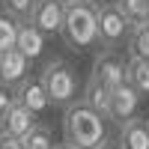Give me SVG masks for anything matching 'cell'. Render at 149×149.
<instances>
[{
    "instance_id": "obj_25",
    "label": "cell",
    "mask_w": 149,
    "mask_h": 149,
    "mask_svg": "<svg viewBox=\"0 0 149 149\" xmlns=\"http://www.w3.org/2000/svg\"><path fill=\"white\" fill-rule=\"evenodd\" d=\"M146 128H149V116H146Z\"/></svg>"
},
{
    "instance_id": "obj_24",
    "label": "cell",
    "mask_w": 149,
    "mask_h": 149,
    "mask_svg": "<svg viewBox=\"0 0 149 149\" xmlns=\"http://www.w3.org/2000/svg\"><path fill=\"white\" fill-rule=\"evenodd\" d=\"M57 3H63V6H69V3H78V0H57Z\"/></svg>"
},
{
    "instance_id": "obj_15",
    "label": "cell",
    "mask_w": 149,
    "mask_h": 149,
    "mask_svg": "<svg viewBox=\"0 0 149 149\" xmlns=\"http://www.w3.org/2000/svg\"><path fill=\"white\" fill-rule=\"evenodd\" d=\"M113 6L122 12V18H125L131 27L149 21V0H113Z\"/></svg>"
},
{
    "instance_id": "obj_20",
    "label": "cell",
    "mask_w": 149,
    "mask_h": 149,
    "mask_svg": "<svg viewBox=\"0 0 149 149\" xmlns=\"http://www.w3.org/2000/svg\"><path fill=\"white\" fill-rule=\"evenodd\" d=\"M0 149H24V146H21V140H15V137H6V134H0Z\"/></svg>"
},
{
    "instance_id": "obj_9",
    "label": "cell",
    "mask_w": 149,
    "mask_h": 149,
    "mask_svg": "<svg viewBox=\"0 0 149 149\" xmlns=\"http://www.w3.org/2000/svg\"><path fill=\"white\" fill-rule=\"evenodd\" d=\"M24 78H30V60L21 51H3L0 54V86H18Z\"/></svg>"
},
{
    "instance_id": "obj_22",
    "label": "cell",
    "mask_w": 149,
    "mask_h": 149,
    "mask_svg": "<svg viewBox=\"0 0 149 149\" xmlns=\"http://www.w3.org/2000/svg\"><path fill=\"white\" fill-rule=\"evenodd\" d=\"M78 3H86V6H98V3H104V0H78Z\"/></svg>"
},
{
    "instance_id": "obj_4",
    "label": "cell",
    "mask_w": 149,
    "mask_h": 149,
    "mask_svg": "<svg viewBox=\"0 0 149 149\" xmlns=\"http://www.w3.org/2000/svg\"><path fill=\"white\" fill-rule=\"evenodd\" d=\"M95 30H98V45L102 48H119V45H125L131 24L122 18V12L113 3H98L95 6Z\"/></svg>"
},
{
    "instance_id": "obj_16",
    "label": "cell",
    "mask_w": 149,
    "mask_h": 149,
    "mask_svg": "<svg viewBox=\"0 0 149 149\" xmlns=\"http://www.w3.org/2000/svg\"><path fill=\"white\" fill-rule=\"evenodd\" d=\"M107 90L104 86H98V84H93V81H86V86H84V93H81V102L84 104H90L95 113H102L104 119H107Z\"/></svg>"
},
{
    "instance_id": "obj_13",
    "label": "cell",
    "mask_w": 149,
    "mask_h": 149,
    "mask_svg": "<svg viewBox=\"0 0 149 149\" xmlns=\"http://www.w3.org/2000/svg\"><path fill=\"white\" fill-rule=\"evenodd\" d=\"M125 81H128L140 95H149V60L128 57V63H125Z\"/></svg>"
},
{
    "instance_id": "obj_19",
    "label": "cell",
    "mask_w": 149,
    "mask_h": 149,
    "mask_svg": "<svg viewBox=\"0 0 149 149\" xmlns=\"http://www.w3.org/2000/svg\"><path fill=\"white\" fill-rule=\"evenodd\" d=\"M0 3H3V12H6V15H12L15 21H27L36 0H0Z\"/></svg>"
},
{
    "instance_id": "obj_14",
    "label": "cell",
    "mask_w": 149,
    "mask_h": 149,
    "mask_svg": "<svg viewBox=\"0 0 149 149\" xmlns=\"http://www.w3.org/2000/svg\"><path fill=\"white\" fill-rule=\"evenodd\" d=\"M125 51H128V57L149 60V21H146V24H137V27H131V30H128Z\"/></svg>"
},
{
    "instance_id": "obj_17",
    "label": "cell",
    "mask_w": 149,
    "mask_h": 149,
    "mask_svg": "<svg viewBox=\"0 0 149 149\" xmlns=\"http://www.w3.org/2000/svg\"><path fill=\"white\" fill-rule=\"evenodd\" d=\"M21 146L24 149H54V137H51V128L48 125H36L21 137Z\"/></svg>"
},
{
    "instance_id": "obj_23",
    "label": "cell",
    "mask_w": 149,
    "mask_h": 149,
    "mask_svg": "<svg viewBox=\"0 0 149 149\" xmlns=\"http://www.w3.org/2000/svg\"><path fill=\"white\" fill-rule=\"evenodd\" d=\"M54 149H74V146H69V143H54Z\"/></svg>"
},
{
    "instance_id": "obj_1",
    "label": "cell",
    "mask_w": 149,
    "mask_h": 149,
    "mask_svg": "<svg viewBox=\"0 0 149 149\" xmlns=\"http://www.w3.org/2000/svg\"><path fill=\"white\" fill-rule=\"evenodd\" d=\"M63 137L74 149H95L107 134H104V116L95 113L90 104H84L81 98L72 102L63 113Z\"/></svg>"
},
{
    "instance_id": "obj_7",
    "label": "cell",
    "mask_w": 149,
    "mask_h": 149,
    "mask_svg": "<svg viewBox=\"0 0 149 149\" xmlns=\"http://www.w3.org/2000/svg\"><path fill=\"white\" fill-rule=\"evenodd\" d=\"M63 15H66L63 3H57V0H36L33 9H30L27 24H33L42 36H54L63 27Z\"/></svg>"
},
{
    "instance_id": "obj_18",
    "label": "cell",
    "mask_w": 149,
    "mask_h": 149,
    "mask_svg": "<svg viewBox=\"0 0 149 149\" xmlns=\"http://www.w3.org/2000/svg\"><path fill=\"white\" fill-rule=\"evenodd\" d=\"M18 24H21V21H15L12 15H6V12H0V54L15 48V39H18Z\"/></svg>"
},
{
    "instance_id": "obj_2",
    "label": "cell",
    "mask_w": 149,
    "mask_h": 149,
    "mask_svg": "<svg viewBox=\"0 0 149 149\" xmlns=\"http://www.w3.org/2000/svg\"><path fill=\"white\" fill-rule=\"evenodd\" d=\"M39 84L48 95V102L57 104V107H69L72 102L81 98V81H78V72L69 60L63 57H54L48 60L39 72Z\"/></svg>"
},
{
    "instance_id": "obj_6",
    "label": "cell",
    "mask_w": 149,
    "mask_h": 149,
    "mask_svg": "<svg viewBox=\"0 0 149 149\" xmlns=\"http://www.w3.org/2000/svg\"><path fill=\"white\" fill-rule=\"evenodd\" d=\"M140 93L134 90V86L128 81H122L119 86H113L107 95V119H113V122H125L131 116H137V110H140Z\"/></svg>"
},
{
    "instance_id": "obj_3",
    "label": "cell",
    "mask_w": 149,
    "mask_h": 149,
    "mask_svg": "<svg viewBox=\"0 0 149 149\" xmlns=\"http://www.w3.org/2000/svg\"><path fill=\"white\" fill-rule=\"evenodd\" d=\"M63 42L72 51H90L98 45V30H95V6L86 3H69L63 15V27H60Z\"/></svg>"
},
{
    "instance_id": "obj_21",
    "label": "cell",
    "mask_w": 149,
    "mask_h": 149,
    "mask_svg": "<svg viewBox=\"0 0 149 149\" xmlns=\"http://www.w3.org/2000/svg\"><path fill=\"white\" fill-rule=\"evenodd\" d=\"M95 149H119V143H116V140H107V137H104V140L98 143Z\"/></svg>"
},
{
    "instance_id": "obj_8",
    "label": "cell",
    "mask_w": 149,
    "mask_h": 149,
    "mask_svg": "<svg viewBox=\"0 0 149 149\" xmlns=\"http://www.w3.org/2000/svg\"><path fill=\"white\" fill-rule=\"evenodd\" d=\"M33 125H36V116L24 104H18V102H9L3 110H0V134H6V137L21 140Z\"/></svg>"
},
{
    "instance_id": "obj_10",
    "label": "cell",
    "mask_w": 149,
    "mask_h": 149,
    "mask_svg": "<svg viewBox=\"0 0 149 149\" xmlns=\"http://www.w3.org/2000/svg\"><path fill=\"white\" fill-rule=\"evenodd\" d=\"M15 102L24 104L33 116H39V113H45V110L51 107V102H48V95H45V90H42L39 78H24V81L15 86Z\"/></svg>"
},
{
    "instance_id": "obj_5",
    "label": "cell",
    "mask_w": 149,
    "mask_h": 149,
    "mask_svg": "<svg viewBox=\"0 0 149 149\" xmlns=\"http://www.w3.org/2000/svg\"><path fill=\"white\" fill-rule=\"evenodd\" d=\"M90 81L98 84V86H104L107 93L125 81V60H122V54L116 48H102V54H98L95 63H93Z\"/></svg>"
},
{
    "instance_id": "obj_12",
    "label": "cell",
    "mask_w": 149,
    "mask_h": 149,
    "mask_svg": "<svg viewBox=\"0 0 149 149\" xmlns=\"http://www.w3.org/2000/svg\"><path fill=\"white\" fill-rule=\"evenodd\" d=\"M15 51H21V54H24V57H27L30 63H33V60H36V57H42V51H45V36H42L39 30H36L33 24L21 21V24H18Z\"/></svg>"
},
{
    "instance_id": "obj_11",
    "label": "cell",
    "mask_w": 149,
    "mask_h": 149,
    "mask_svg": "<svg viewBox=\"0 0 149 149\" xmlns=\"http://www.w3.org/2000/svg\"><path fill=\"white\" fill-rule=\"evenodd\" d=\"M119 149H149V128H146V119L140 116H131L119 125Z\"/></svg>"
}]
</instances>
